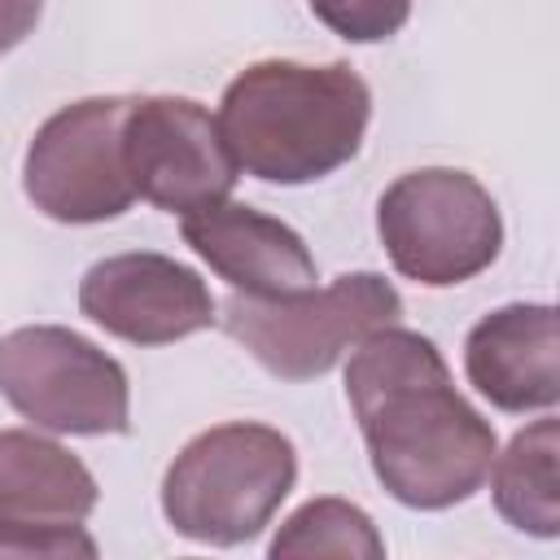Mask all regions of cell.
<instances>
[{
    "mask_svg": "<svg viewBox=\"0 0 560 560\" xmlns=\"http://www.w3.org/2000/svg\"><path fill=\"white\" fill-rule=\"evenodd\" d=\"M346 398L376 481L416 512H442L486 486L499 438L455 389L442 350L411 328L368 332L346 363Z\"/></svg>",
    "mask_w": 560,
    "mask_h": 560,
    "instance_id": "cell-1",
    "label": "cell"
},
{
    "mask_svg": "<svg viewBox=\"0 0 560 560\" xmlns=\"http://www.w3.org/2000/svg\"><path fill=\"white\" fill-rule=\"evenodd\" d=\"M219 131L236 171L262 184H315L341 171L368 136L372 88L346 61H254L219 101Z\"/></svg>",
    "mask_w": 560,
    "mask_h": 560,
    "instance_id": "cell-2",
    "label": "cell"
},
{
    "mask_svg": "<svg viewBox=\"0 0 560 560\" xmlns=\"http://www.w3.org/2000/svg\"><path fill=\"white\" fill-rule=\"evenodd\" d=\"M298 481L293 442L258 420H228L171 459L162 477L166 525L206 547H241L258 538Z\"/></svg>",
    "mask_w": 560,
    "mask_h": 560,
    "instance_id": "cell-3",
    "label": "cell"
},
{
    "mask_svg": "<svg viewBox=\"0 0 560 560\" xmlns=\"http://www.w3.org/2000/svg\"><path fill=\"white\" fill-rule=\"evenodd\" d=\"M402 293L381 271H346L324 289H298L280 298L232 293L223 302V332L241 341L271 376L315 381L341 363L368 332L398 324Z\"/></svg>",
    "mask_w": 560,
    "mask_h": 560,
    "instance_id": "cell-4",
    "label": "cell"
},
{
    "mask_svg": "<svg viewBox=\"0 0 560 560\" xmlns=\"http://www.w3.org/2000/svg\"><path fill=\"white\" fill-rule=\"evenodd\" d=\"M376 232L394 271L424 289L464 284L503 249V214L494 197L455 166L398 175L376 201Z\"/></svg>",
    "mask_w": 560,
    "mask_h": 560,
    "instance_id": "cell-5",
    "label": "cell"
},
{
    "mask_svg": "<svg viewBox=\"0 0 560 560\" xmlns=\"http://www.w3.org/2000/svg\"><path fill=\"white\" fill-rule=\"evenodd\" d=\"M0 394L48 433H131L127 368L61 324H26L0 337Z\"/></svg>",
    "mask_w": 560,
    "mask_h": 560,
    "instance_id": "cell-6",
    "label": "cell"
},
{
    "mask_svg": "<svg viewBox=\"0 0 560 560\" xmlns=\"http://www.w3.org/2000/svg\"><path fill=\"white\" fill-rule=\"evenodd\" d=\"M131 96H88L61 105L26 144L22 188L52 223H105L131 210L136 188L122 153Z\"/></svg>",
    "mask_w": 560,
    "mask_h": 560,
    "instance_id": "cell-7",
    "label": "cell"
},
{
    "mask_svg": "<svg viewBox=\"0 0 560 560\" xmlns=\"http://www.w3.org/2000/svg\"><path fill=\"white\" fill-rule=\"evenodd\" d=\"M101 499L92 468L31 429H0V560L96 556L88 516Z\"/></svg>",
    "mask_w": 560,
    "mask_h": 560,
    "instance_id": "cell-8",
    "label": "cell"
},
{
    "mask_svg": "<svg viewBox=\"0 0 560 560\" xmlns=\"http://www.w3.org/2000/svg\"><path fill=\"white\" fill-rule=\"evenodd\" d=\"M122 153L136 197L179 219L228 201L241 175L219 122L188 96H131Z\"/></svg>",
    "mask_w": 560,
    "mask_h": 560,
    "instance_id": "cell-9",
    "label": "cell"
},
{
    "mask_svg": "<svg viewBox=\"0 0 560 560\" xmlns=\"http://www.w3.org/2000/svg\"><path fill=\"white\" fill-rule=\"evenodd\" d=\"M79 311L131 346H171L219 324L210 284L192 267L153 249L92 262L79 280Z\"/></svg>",
    "mask_w": 560,
    "mask_h": 560,
    "instance_id": "cell-10",
    "label": "cell"
},
{
    "mask_svg": "<svg viewBox=\"0 0 560 560\" xmlns=\"http://www.w3.org/2000/svg\"><path fill=\"white\" fill-rule=\"evenodd\" d=\"M179 232H184V245L219 280L232 284V293L280 298V293L311 289L319 280L315 254L306 249V241L289 223L245 201L228 197V201L201 206L179 219Z\"/></svg>",
    "mask_w": 560,
    "mask_h": 560,
    "instance_id": "cell-11",
    "label": "cell"
},
{
    "mask_svg": "<svg viewBox=\"0 0 560 560\" xmlns=\"http://www.w3.org/2000/svg\"><path fill=\"white\" fill-rule=\"evenodd\" d=\"M560 328L551 302H508L464 337L468 385L499 411H551L560 402Z\"/></svg>",
    "mask_w": 560,
    "mask_h": 560,
    "instance_id": "cell-12",
    "label": "cell"
},
{
    "mask_svg": "<svg viewBox=\"0 0 560 560\" xmlns=\"http://www.w3.org/2000/svg\"><path fill=\"white\" fill-rule=\"evenodd\" d=\"M556 455H560V424L556 416H542L512 433L508 451H494L490 464V494L499 516L534 538H556L560 534V477H556Z\"/></svg>",
    "mask_w": 560,
    "mask_h": 560,
    "instance_id": "cell-13",
    "label": "cell"
},
{
    "mask_svg": "<svg viewBox=\"0 0 560 560\" xmlns=\"http://www.w3.org/2000/svg\"><path fill=\"white\" fill-rule=\"evenodd\" d=\"M271 556H363V560H381L385 556V538L376 534L372 516L359 503L346 499H311L302 503L280 534L271 538Z\"/></svg>",
    "mask_w": 560,
    "mask_h": 560,
    "instance_id": "cell-14",
    "label": "cell"
},
{
    "mask_svg": "<svg viewBox=\"0 0 560 560\" xmlns=\"http://www.w3.org/2000/svg\"><path fill=\"white\" fill-rule=\"evenodd\" d=\"M311 13L350 44H381L411 18V0H306Z\"/></svg>",
    "mask_w": 560,
    "mask_h": 560,
    "instance_id": "cell-15",
    "label": "cell"
},
{
    "mask_svg": "<svg viewBox=\"0 0 560 560\" xmlns=\"http://www.w3.org/2000/svg\"><path fill=\"white\" fill-rule=\"evenodd\" d=\"M39 13H44V0H0V57L39 26Z\"/></svg>",
    "mask_w": 560,
    "mask_h": 560,
    "instance_id": "cell-16",
    "label": "cell"
}]
</instances>
